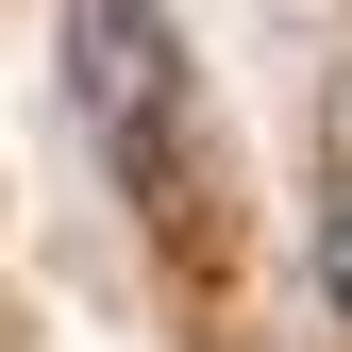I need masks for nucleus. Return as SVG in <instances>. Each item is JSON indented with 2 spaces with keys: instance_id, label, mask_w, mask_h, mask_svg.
Here are the masks:
<instances>
[{
  "instance_id": "obj_2",
  "label": "nucleus",
  "mask_w": 352,
  "mask_h": 352,
  "mask_svg": "<svg viewBox=\"0 0 352 352\" xmlns=\"http://www.w3.org/2000/svg\"><path fill=\"white\" fill-rule=\"evenodd\" d=\"M319 285H336V319H352V201L319 218Z\"/></svg>"
},
{
  "instance_id": "obj_1",
  "label": "nucleus",
  "mask_w": 352,
  "mask_h": 352,
  "mask_svg": "<svg viewBox=\"0 0 352 352\" xmlns=\"http://www.w3.org/2000/svg\"><path fill=\"white\" fill-rule=\"evenodd\" d=\"M168 101H185V34H168V0H67V118L101 135V168L135 201H168L185 168H168Z\"/></svg>"
}]
</instances>
